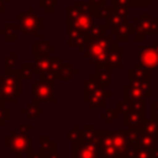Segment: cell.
Masks as SVG:
<instances>
[{"mask_svg": "<svg viewBox=\"0 0 158 158\" xmlns=\"http://www.w3.org/2000/svg\"><path fill=\"white\" fill-rule=\"evenodd\" d=\"M16 19L17 27L23 35L37 36L44 28V19L36 15L32 6H28L26 12H16Z\"/></svg>", "mask_w": 158, "mask_h": 158, "instance_id": "7", "label": "cell"}, {"mask_svg": "<svg viewBox=\"0 0 158 158\" xmlns=\"http://www.w3.org/2000/svg\"><path fill=\"white\" fill-rule=\"evenodd\" d=\"M84 85V102L89 104L91 109H104L106 106V99L112 95L110 90H106V86H102L93 74L83 81Z\"/></svg>", "mask_w": 158, "mask_h": 158, "instance_id": "5", "label": "cell"}, {"mask_svg": "<svg viewBox=\"0 0 158 158\" xmlns=\"http://www.w3.org/2000/svg\"><path fill=\"white\" fill-rule=\"evenodd\" d=\"M74 74H78V69L74 68L72 63H62L56 72V78L57 80H72Z\"/></svg>", "mask_w": 158, "mask_h": 158, "instance_id": "17", "label": "cell"}, {"mask_svg": "<svg viewBox=\"0 0 158 158\" xmlns=\"http://www.w3.org/2000/svg\"><path fill=\"white\" fill-rule=\"evenodd\" d=\"M144 110H133L122 115V123L127 127H138L144 117Z\"/></svg>", "mask_w": 158, "mask_h": 158, "instance_id": "16", "label": "cell"}, {"mask_svg": "<svg viewBox=\"0 0 158 158\" xmlns=\"http://www.w3.org/2000/svg\"><path fill=\"white\" fill-rule=\"evenodd\" d=\"M11 118V110L6 107V104L0 101V126H4L7 120Z\"/></svg>", "mask_w": 158, "mask_h": 158, "instance_id": "27", "label": "cell"}, {"mask_svg": "<svg viewBox=\"0 0 158 158\" xmlns=\"http://www.w3.org/2000/svg\"><path fill=\"white\" fill-rule=\"evenodd\" d=\"M32 93H33V101L35 102H56L54 96V85L47 83L46 80L38 78L32 80Z\"/></svg>", "mask_w": 158, "mask_h": 158, "instance_id": "11", "label": "cell"}, {"mask_svg": "<svg viewBox=\"0 0 158 158\" xmlns=\"http://www.w3.org/2000/svg\"><path fill=\"white\" fill-rule=\"evenodd\" d=\"M139 63L148 69H158V51L153 46H141Z\"/></svg>", "mask_w": 158, "mask_h": 158, "instance_id": "12", "label": "cell"}, {"mask_svg": "<svg viewBox=\"0 0 158 158\" xmlns=\"http://www.w3.org/2000/svg\"><path fill=\"white\" fill-rule=\"evenodd\" d=\"M72 158H101L99 131L94 125L83 126L79 141L72 144Z\"/></svg>", "mask_w": 158, "mask_h": 158, "instance_id": "3", "label": "cell"}, {"mask_svg": "<svg viewBox=\"0 0 158 158\" xmlns=\"http://www.w3.org/2000/svg\"><path fill=\"white\" fill-rule=\"evenodd\" d=\"M56 1L57 0H38V6L43 9L46 14L56 12Z\"/></svg>", "mask_w": 158, "mask_h": 158, "instance_id": "26", "label": "cell"}, {"mask_svg": "<svg viewBox=\"0 0 158 158\" xmlns=\"http://www.w3.org/2000/svg\"><path fill=\"white\" fill-rule=\"evenodd\" d=\"M4 2H5V1L0 0V14H4V12H5V5H4Z\"/></svg>", "mask_w": 158, "mask_h": 158, "instance_id": "35", "label": "cell"}, {"mask_svg": "<svg viewBox=\"0 0 158 158\" xmlns=\"http://www.w3.org/2000/svg\"><path fill=\"white\" fill-rule=\"evenodd\" d=\"M90 4L94 6L95 11H98L106 6V0H90Z\"/></svg>", "mask_w": 158, "mask_h": 158, "instance_id": "32", "label": "cell"}, {"mask_svg": "<svg viewBox=\"0 0 158 158\" xmlns=\"http://www.w3.org/2000/svg\"><path fill=\"white\" fill-rule=\"evenodd\" d=\"M80 133H81V130H79L77 125H73L72 130H69V131L67 132V139L70 141L72 144H73V143H75V142L79 141V138H80Z\"/></svg>", "mask_w": 158, "mask_h": 158, "instance_id": "29", "label": "cell"}, {"mask_svg": "<svg viewBox=\"0 0 158 158\" xmlns=\"http://www.w3.org/2000/svg\"><path fill=\"white\" fill-rule=\"evenodd\" d=\"M132 26L135 41H144L147 35H158V19H152L149 14H139Z\"/></svg>", "mask_w": 158, "mask_h": 158, "instance_id": "9", "label": "cell"}, {"mask_svg": "<svg viewBox=\"0 0 158 158\" xmlns=\"http://www.w3.org/2000/svg\"><path fill=\"white\" fill-rule=\"evenodd\" d=\"M46 158H62V157H60V156H59L58 153H56V152H54V153H52V154H49V156H47Z\"/></svg>", "mask_w": 158, "mask_h": 158, "instance_id": "36", "label": "cell"}, {"mask_svg": "<svg viewBox=\"0 0 158 158\" xmlns=\"http://www.w3.org/2000/svg\"><path fill=\"white\" fill-rule=\"evenodd\" d=\"M117 115H118V112H117V109L115 107H112V109H109V110H106L105 112H102L101 115H100V117H101V120H104L105 121V123L107 125V126H110L111 123H112V121H115L116 118H117Z\"/></svg>", "mask_w": 158, "mask_h": 158, "instance_id": "25", "label": "cell"}, {"mask_svg": "<svg viewBox=\"0 0 158 158\" xmlns=\"http://www.w3.org/2000/svg\"><path fill=\"white\" fill-rule=\"evenodd\" d=\"M151 116L153 118H158V99L151 104Z\"/></svg>", "mask_w": 158, "mask_h": 158, "instance_id": "33", "label": "cell"}, {"mask_svg": "<svg viewBox=\"0 0 158 158\" xmlns=\"http://www.w3.org/2000/svg\"><path fill=\"white\" fill-rule=\"evenodd\" d=\"M93 77L102 85V86H110L112 84L111 80V69H95V73Z\"/></svg>", "mask_w": 158, "mask_h": 158, "instance_id": "22", "label": "cell"}, {"mask_svg": "<svg viewBox=\"0 0 158 158\" xmlns=\"http://www.w3.org/2000/svg\"><path fill=\"white\" fill-rule=\"evenodd\" d=\"M16 57H17V53L11 52L10 56L5 58V63H4V70L5 72H10V70L16 68Z\"/></svg>", "mask_w": 158, "mask_h": 158, "instance_id": "28", "label": "cell"}, {"mask_svg": "<svg viewBox=\"0 0 158 158\" xmlns=\"http://www.w3.org/2000/svg\"><path fill=\"white\" fill-rule=\"evenodd\" d=\"M132 158H154L153 157V149H147V148L138 147Z\"/></svg>", "mask_w": 158, "mask_h": 158, "instance_id": "30", "label": "cell"}, {"mask_svg": "<svg viewBox=\"0 0 158 158\" xmlns=\"http://www.w3.org/2000/svg\"><path fill=\"white\" fill-rule=\"evenodd\" d=\"M56 52V47L46 41L44 38H40V40H36L32 42V56L33 58H37V57H47V56H51L52 53Z\"/></svg>", "mask_w": 158, "mask_h": 158, "instance_id": "15", "label": "cell"}, {"mask_svg": "<svg viewBox=\"0 0 158 158\" xmlns=\"http://www.w3.org/2000/svg\"><path fill=\"white\" fill-rule=\"evenodd\" d=\"M138 147L147 148V149H154L157 147V137L151 135V133H148V132H144V131L139 130Z\"/></svg>", "mask_w": 158, "mask_h": 158, "instance_id": "18", "label": "cell"}, {"mask_svg": "<svg viewBox=\"0 0 158 158\" xmlns=\"http://www.w3.org/2000/svg\"><path fill=\"white\" fill-rule=\"evenodd\" d=\"M127 11L128 9L111 6V11L106 17V25L118 41H128L130 35H132L133 26L127 20Z\"/></svg>", "mask_w": 158, "mask_h": 158, "instance_id": "6", "label": "cell"}, {"mask_svg": "<svg viewBox=\"0 0 158 158\" xmlns=\"http://www.w3.org/2000/svg\"><path fill=\"white\" fill-rule=\"evenodd\" d=\"M122 52H123V48L121 46L117 44V42L114 43L112 46V49L106 59V62L104 63V65L99 67V68H95V69H120L123 67V63H122Z\"/></svg>", "mask_w": 158, "mask_h": 158, "instance_id": "13", "label": "cell"}, {"mask_svg": "<svg viewBox=\"0 0 158 158\" xmlns=\"http://www.w3.org/2000/svg\"><path fill=\"white\" fill-rule=\"evenodd\" d=\"M96 12L94 6L84 1H73L67 7V46L77 47L83 53L86 41L95 26Z\"/></svg>", "mask_w": 158, "mask_h": 158, "instance_id": "1", "label": "cell"}, {"mask_svg": "<svg viewBox=\"0 0 158 158\" xmlns=\"http://www.w3.org/2000/svg\"><path fill=\"white\" fill-rule=\"evenodd\" d=\"M146 94L143 90L136 85L127 84L122 86V100L123 101H131V102H144Z\"/></svg>", "mask_w": 158, "mask_h": 158, "instance_id": "14", "label": "cell"}, {"mask_svg": "<svg viewBox=\"0 0 158 158\" xmlns=\"http://www.w3.org/2000/svg\"><path fill=\"white\" fill-rule=\"evenodd\" d=\"M2 1H11V0H2Z\"/></svg>", "mask_w": 158, "mask_h": 158, "instance_id": "39", "label": "cell"}, {"mask_svg": "<svg viewBox=\"0 0 158 158\" xmlns=\"http://www.w3.org/2000/svg\"><path fill=\"white\" fill-rule=\"evenodd\" d=\"M27 157H28V158H46L40 151H38V153H35V152H33L32 154H30V156H27Z\"/></svg>", "mask_w": 158, "mask_h": 158, "instance_id": "34", "label": "cell"}, {"mask_svg": "<svg viewBox=\"0 0 158 158\" xmlns=\"http://www.w3.org/2000/svg\"><path fill=\"white\" fill-rule=\"evenodd\" d=\"M21 75L23 79L27 80H33L35 79V68H33V63H22L21 68H20Z\"/></svg>", "mask_w": 158, "mask_h": 158, "instance_id": "24", "label": "cell"}, {"mask_svg": "<svg viewBox=\"0 0 158 158\" xmlns=\"http://www.w3.org/2000/svg\"><path fill=\"white\" fill-rule=\"evenodd\" d=\"M21 114L25 115L28 120H35L40 115H43L44 114V109L38 106V102H32V104H28L26 107H23L21 110Z\"/></svg>", "mask_w": 158, "mask_h": 158, "instance_id": "20", "label": "cell"}, {"mask_svg": "<svg viewBox=\"0 0 158 158\" xmlns=\"http://www.w3.org/2000/svg\"><path fill=\"white\" fill-rule=\"evenodd\" d=\"M151 46H153V47L158 51V41H152V42H151Z\"/></svg>", "mask_w": 158, "mask_h": 158, "instance_id": "37", "label": "cell"}, {"mask_svg": "<svg viewBox=\"0 0 158 158\" xmlns=\"http://www.w3.org/2000/svg\"><path fill=\"white\" fill-rule=\"evenodd\" d=\"M141 131L148 132L156 137H158V118H144L142 123L138 126Z\"/></svg>", "mask_w": 158, "mask_h": 158, "instance_id": "21", "label": "cell"}, {"mask_svg": "<svg viewBox=\"0 0 158 158\" xmlns=\"http://www.w3.org/2000/svg\"><path fill=\"white\" fill-rule=\"evenodd\" d=\"M4 144L6 148L10 149V153L15 154L16 158H22L23 153H26L27 156L33 153L31 136L22 135L17 130H12L10 132V135L5 136Z\"/></svg>", "mask_w": 158, "mask_h": 158, "instance_id": "8", "label": "cell"}, {"mask_svg": "<svg viewBox=\"0 0 158 158\" xmlns=\"http://www.w3.org/2000/svg\"><path fill=\"white\" fill-rule=\"evenodd\" d=\"M107 30L110 28L106 23H95L83 52L84 58H86L91 64H94L95 68L104 65L112 49L114 43L116 42L115 40H112V36L107 33Z\"/></svg>", "mask_w": 158, "mask_h": 158, "instance_id": "2", "label": "cell"}, {"mask_svg": "<svg viewBox=\"0 0 158 158\" xmlns=\"http://www.w3.org/2000/svg\"><path fill=\"white\" fill-rule=\"evenodd\" d=\"M38 143H40V152L47 157L56 152V142L51 139L48 136H38Z\"/></svg>", "mask_w": 158, "mask_h": 158, "instance_id": "19", "label": "cell"}, {"mask_svg": "<svg viewBox=\"0 0 158 158\" xmlns=\"http://www.w3.org/2000/svg\"><path fill=\"white\" fill-rule=\"evenodd\" d=\"M22 75L20 69H12L0 74V101L15 104L22 96Z\"/></svg>", "mask_w": 158, "mask_h": 158, "instance_id": "4", "label": "cell"}, {"mask_svg": "<svg viewBox=\"0 0 158 158\" xmlns=\"http://www.w3.org/2000/svg\"><path fill=\"white\" fill-rule=\"evenodd\" d=\"M35 128H33V126L32 125H19L17 126V131L20 132V133H22V135H27L28 132H31V131H33Z\"/></svg>", "mask_w": 158, "mask_h": 158, "instance_id": "31", "label": "cell"}, {"mask_svg": "<svg viewBox=\"0 0 158 158\" xmlns=\"http://www.w3.org/2000/svg\"><path fill=\"white\" fill-rule=\"evenodd\" d=\"M17 25L14 23H5L4 27L0 30V36L4 37V40L6 42H14L16 41V30H17Z\"/></svg>", "mask_w": 158, "mask_h": 158, "instance_id": "23", "label": "cell"}, {"mask_svg": "<svg viewBox=\"0 0 158 158\" xmlns=\"http://www.w3.org/2000/svg\"><path fill=\"white\" fill-rule=\"evenodd\" d=\"M153 157H154V158H158V147H156V148L153 149Z\"/></svg>", "mask_w": 158, "mask_h": 158, "instance_id": "38", "label": "cell"}, {"mask_svg": "<svg viewBox=\"0 0 158 158\" xmlns=\"http://www.w3.org/2000/svg\"><path fill=\"white\" fill-rule=\"evenodd\" d=\"M128 84L136 85L143 90L147 98L151 96V69L141 63H135L128 70Z\"/></svg>", "mask_w": 158, "mask_h": 158, "instance_id": "10", "label": "cell"}]
</instances>
